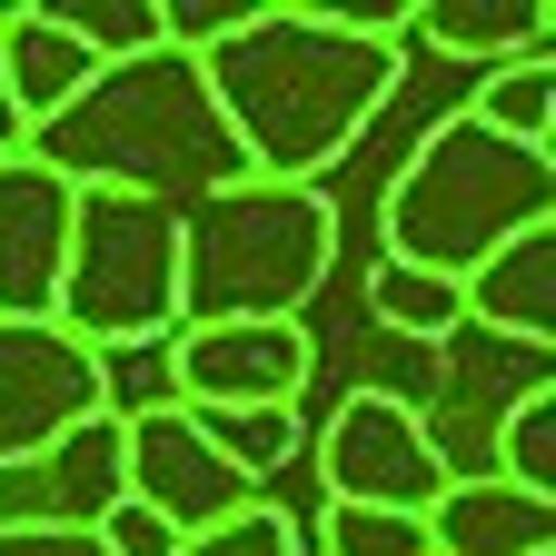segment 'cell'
Wrapping results in <instances>:
<instances>
[{"label":"cell","mask_w":556,"mask_h":556,"mask_svg":"<svg viewBox=\"0 0 556 556\" xmlns=\"http://www.w3.org/2000/svg\"><path fill=\"white\" fill-rule=\"evenodd\" d=\"M397 70H407L397 40H368V30L308 11V0L239 11L199 50V80L219 100L249 179H289V189H318V169L348 160V139L388 110Z\"/></svg>","instance_id":"obj_1"},{"label":"cell","mask_w":556,"mask_h":556,"mask_svg":"<svg viewBox=\"0 0 556 556\" xmlns=\"http://www.w3.org/2000/svg\"><path fill=\"white\" fill-rule=\"evenodd\" d=\"M21 150L50 179H70V189H129V199H160V208H189L208 189H239L249 179L219 100H208V80H199V60L169 50V40L150 60L100 70V80L70 100L60 119H40Z\"/></svg>","instance_id":"obj_2"},{"label":"cell","mask_w":556,"mask_h":556,"mask_svg":"<svg viewBox=\"0 0 556 556\" xmlns=\"http://www.w3.org/2000/svg\"><path fill=\"white\" fill-rule=\"evenodd\" d=\"M338 258V208L328 189L289 179H239L179 208V328H249V318H299Z\"/></svg>","instance_id":"obj_3"},{"label":"cell","mask_w":556,"mask_h":556,"mask_svg":"<svg viewBox=\"0 0 556 556\" xmlns=\"http://www.w3.org/2000/svg\"><path fill=\"white\" fill-rule=\"evenodd\" d=\"M546 208H556V160L517 150V139L477 129L457 110V119H438L428 139H417V160L388 189V258L467 278V268L497 258L517 229H546Z\"/></svg>","instance_id":"obj_4"},{"label":"cell","mask_w":556,"mask_h":556,"mask_svg":"<svg viewBox=\"0 0 556 556\" xmlns=\"http://www.w3.org/2000/svg\"><path fill=\"white\" fill-rule=\"evenodd\" d=\"M50 328H70L90 358H110V348H160L179 328V208L129 199V189H80Z\"/></svg>","instance_id":"obj_5"},{"label":"cell","mask_w":556,"mask_h":556,"mask_svg":"<svg viewBox=\"0 0 556 556\" xmlns=\"http://www.w3.org/2000/svg\"><path fill=\"white\" fill-rule=\"evenodd\" d=\"M318 477H328V507H388V517H428L447 497V467L417 428V407L378 388L338 397V417L318 428Z\"/></svg>","instance_id":"obj_6"},{"label":"cell","mask_w":556,"mask_h":556,"mask_svg":"<svg viewBox=\"0 0 556 556\" xmlns=\"http://www.w3.org/2000/svg\"><path fill=\"white\" fill-rule=\"evenodd\" d=\"M119 467H129V507H150L179 546L258 507V477H239L219 447H208V438L189 428V407L129 417V428H119Z\"/></svg>","instance_id":"obj_7"},{"label":"cell","mask_w":556,"mask_h":556,"mask_svg":"<svg viewBox=\"0 0 556 556\" xmlns=\"http://www.w3.org/2000/svg\"><path fill=\"white\" fill-rule=\"evenodd\" d=\"M546 388V348H517V338H486V328H457L438 348V388L417 407V428H428L438 467L447 477H486V447H497L507 407Z\"/></svg>","instance_id":"obj_8"},{"label":"cell","mask_w":556,"mask_h":556,"mask_svg":"<svg viewBox=\"0 0 556 556\" xmlns=\"http://www.w3.org/2000/svg\"><path fill=\"white\" fill-rule=\"evenodd\" d=\"M80 417H100V358L50 318H0V467H40Z\"/></svg>","instance_id":"obj_9"},{"label":"cell","mask_w":556,"mask_h":556,"mask_svg":"<svg viewBox=\"0 0 556 556\" xmlns=\"http://www.w3.org/2000/svg\"><path fill=\"white\" fill-rule=\"evenodd\" d=\"M308 388V328L249 318V328H169V397L179 407H299Z\"/></svg>","instance_id":"obj_10"},{"label":"cell","mask_w":556,"mask_h":556,"mask_svg":"<svg viewBox=\"0 0 556 556\" xmlns=\"http://www.w3.org/2000/svg\"><path fill=\"white\" fill-rule=\"evenodd\" d=\"M70 208H80V189L50 179L30 150L0 160V318H50L60 258H70Z\"/></svg>","instance_id":"obj_11"},{"label":"cell","mask_w":556,"mask_h":556,"mask_svg":"<svg viewBox=\"0 0 556 556\" xmlns=\"http://www.w3.org/2000/svg\"><path fill=\"white\" fill-rule=\"evenodd\" d=\"M417 527H428V556H546L556 497H527L507 477H447V497Z\"/></svg>","instance_id":"obj_12"},{"label":"cell","mask_w":556,"mask_h":556,"mask_svg":"<svg viewBox=\"0 0 556 556\" xmlns=\"http://www.w3.org/2000/svg\"><path fill=\"white\" fill-rule=\"evenodd\" d=\"M457 299H467V328L517 338V348H546L556 338V229H517L486 268L457 278Z\"/></svg>","instance_id":"obj_13"},{"label":"cell","mask_w":556,"mask_h":556,"mask_svg":"<svg viewBox=\"0 0 556 556\" xmlns=\"http://www.w3.org/2000/svg\"><path fill=\"white\" fill-rule=\"evenodd\" d=\"M100 80V60L70 40L40 0H21V11H0V90H11V110H21V139L40 129V119H60L70 100H80Z\"/></svg>","instance_id":"obj_14"},{"label":"cell","mask_w":556,"mask_h":556,"mask_svg":"<svg viewBox=\"0 0 556 556\" xmlns=\"http://www.w3.org/2000/svg\"><path fill=\"white\" fill-rule=\"evenodd\" d=\"M407 40H428V50H447V60H527V50H546V0H407V30H397V50Z\"/></svg>","instance_id":"obj_15"},{"label":"cell","mask_w":556,"mask_h":556,"mask_svg":"<svg viewBox=\"0 0 556 556\" xmlns=\"http://www.w3.org/2000/svg\"><path fill=\"white\" fill-rule=\"evenodd\" d=\"M40 477H50V497H60V527H100L119 497H129V467H119V417H80L50 457H40Z\"/></svg>","instance_id":"obj_16"},{"label":"cell","mask_w":556,"mask_h":556,"mask_svg":"<svg viewBox=\"0 0 556 556\" xmlns=\"http://www.w3.org/2000/svg\"><path fill=\"white\" fill-rule=\"evenodd\" d=\"M368 308H378V328H388V338H407V348H447V338L467 328L457 278H438V268H397V258H378Z\"/></svg>","instance_id":"obj_17"},{"label":"cell","mask_w":556,"mask_h":556,"mask_svg":"<svg viewBox=\"0 0 556 556\" xmlns=\"http://www.w3.org/2000/svg\"><path fill=\"white\" fill-rule=\"evenodd\" d=\"M467 119H477V129H497V139H517V150H546V129H556V60H546V50L497 60V70L477 80Z\"/></svg>","instance_id":"obj_18"},{"label":"cell","mask_w":556,"mask_h":556,"mask_svg":"<svg viewBox=\"0 0 556 556\" xmlns=\"http://www.w3.org/2000/svg\"><path fill=\"white\" fill-rule=\"evenodd\" d=\"M189 428L219 447L239 477H268L299 457V407H189Z\"/></svg>","instance_id":"obj_19"},{"label":"cell","mask_w":556,"mask_h":556,"mask_svg":"<svg viewBox=\"0 0 556 556\" xmlns=\"http://www.w3.org/2000/svg\"><path fill=\"white\" fill-rule=\"evenodd\" d=\"M50 21L80 40L100 70L150 60V50H160V0H50Z\"/></svg>","instance_id":"obj_20"},{"label":"cell","mask_w":556,"mask_h":556,"mask_svg":"<svg viewBox=\"0 0 556 556\" xmlns=\"http://www.w3.org/2000/svg\"><path fill=\"white\" fill-rule=\"evenodd\" d=\"M486 477L527 486V497H556V388H536V397L507 407L497 447H486Z\"/></svg>","instance_id":"obj_21"},{"label":"cell","mask_w":556,"mask_h":556,"mask_svg":"<svg viewBox=\"0 0 556 556\" xmlns=\"http://www.w3.org/2000/svg\"><path fill=\"white\" fill-rule=\"evenodd\" d=\"M318 556H428V527L388 507H318Z\"/></svg>","instance_id":"obj_22"},{"label":"cell","mask_w":556,"mask_h":556,"mask_svg":"<svg viewBox=\"0 0 556 556\" xmlns=\"http://www.w3.org/2000/svg\"><path fill=\"white\" fill-rule=\"evenodd\" d=\"M179 556H308V546H299V517H278V507L258 497L249 517H229V527H208V536H189Z\"/></svg>","instance_id":"obj_23"},{"label":"cell","mask_w":556,"mask_h":556,"mask_svg":"<svg viewBox=\"0 0 556 556\" xmlns=\"http://www.w3.org/2000/svg\"><path fill=\"white\" fill-rule=\"evenodd\" d=\"M0 556H110L90 527H60V517H11L0 527Z\"/></svg>","instance_id":"obj_24"},{"label":"cell","mask_w":556,"mask_h":556,"mask_svg":"<svg viewBox=\"0 0 556 556\" xmlns=\"http://www.w3.org/2000/svg\"><path fill=\"white\" fill-rule=\"evenodd\" d=\"M90 536H100L110 556H179V536H169V527H160L150 507H129V497H119V507H110V517H100Z\"/></svg>","instance_id":"obj_25"},{"label":"cell","mask_w":556,"mask_h":556,"mask_svg":"<svg viewBox=\"0 0 556 556\" xmlns=\"http://www.w3.org/2000/svg\"><path fill=\"white\" fill-rule=\"evenodd\" d=\"M0 160H21V110H11V90H0Z\"/></svg>","instance_id":"obj_26"}]
</instances>
